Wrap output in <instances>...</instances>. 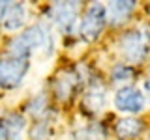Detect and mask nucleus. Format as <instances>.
I'll use <instances>...</instances> for the list:
<instances>
[{
	"instance_id": "obj_9",
	"label": "nucleus",
	"mask_w": 150,
	"mask_h": 140,
	"mask_svg": "<svg viewBox=\"0 0 150 140\" xmlns=\"http://www.w3.org/2000/svg\"><path fill=\"white\" fill-rule=\"evenodd\" d=\"M107 105V97H105V88L101 84H94L90 90L84 95V106L90 108L92 112H101Z\"/></svg>"
},
{
	"instance_id": "obj_5",
	"label": "nucleus",
	"mask_w": 150,
	"mask_h": 140,
	"mask_svg": "<svg viewBox=\"0 0 150 140\" xmlns=\"http://www.w3.org/2000/svg\"><path fill=\"white\" fill-rule=\"evenodd\" d=\"M79 2H56L51 6V21L56 24L60 32L64 34H71L77 28L79 21Z\"/></svg>"
},
{
	"instance_id": "obj_1",
	"label": "nucleus",
	"mask_w": 150,
	"mask_h": 140,
	"mask_svg": "<svg viewBox=\"0 0 150 140\" xmlns=\"http://www.w3.org/2000/svg\"><path fill=\"white\" fill-rule=\"evenodd\" d=\"M54 47L53 36H51L49 28L43 24H34L21 36L13 37L11 43L8 47L9 56H19V58H30L36 50L41 52H51Z\"/></svg>"
},
{
	"instance_id": "obj_8",
	"label": "nucleus",
	"mask_w": 150,
	"mask_h": 140,
	"mask_svg": "<svg viewBox=\"0 0 150 140\" xmlns=\"http://www.w3.org/2000/svg\"><path fill=\"white\" fill-rule=\"evenodd\" d=\"M26 121L19 114H8L2 121V140H25Z\"/></svg>"
},
{
	"instance_id": "obj_14",
	"label": "nucleus",
	"mask_w": 150,
	"mask_h": 140,
	"mask_svg": "<svg viewBox=\"0 0 150 140\" xmlns=\"http://www.w3.org/2000/svg\"><path fill=\"white\" fill-rule=\"evenodd\" d=\"M131 78V69L126 67V65H118V67H115V71H112V80L115 82H124V80H129Z\"/></svg>"
},
{
	"instance_id": "obj_4",
	"label": "nucleus",
	"mask_w": 150,
	"mask_h": 140,
	"mask_svg": "<svg viewBox=\"0 0 150 140\" xmlns=\"http://www.w3.org/2000/svg\"><path fill=\"white\" fill-rule=\"evenodd\" d=\"M30 69V58H19V56L6 54L0 62V80L4 88H15L23 82Z\"/></svg>"
},
{
	"instance_id": "obj_12",
	"label": "nucleus",
	"mask_w": 150,
	"mask_h": 140,
	"mask_svg": "<svg viewBox=\"0 0 150 140\" xmlns=\"http://www.w3.org/2000/svg\"><path fill=\"white\" fill-rule=\"evenodd\" d=\"M77 77H75L73 73H62L58 77V80H56V84H54V90H56V95H58V99H66V97L71 93V90H73V86L77 82Z\"/></svg>"
},
{
	"instance_id": "obj_7",
	"label": "nucleus",
	"mask_w": 150,
	"mask_h": 140,
	"mask_svg": "<svg viewBox=\"0 0 150 140\" xmlns=\"http://www.w3.org/2000/svg\"><path fill=\"white\" fill-rule=\"evenodd\" d=\"M0 17L6 32H17L26 22V8L21 2H2L0 4Z\"/></svg>"
},
{
	"instance_id": "obj_2",
	"label": "nucleus",
	"mask_w": 150,
	"mask_h": 140,
	"mask_svg": "<svg viewBox=\"0 0 150 140\" xmlns=\"http://www.w3.org/2000/svg\"><path fill=\"white\" fill-rule=\"evenodd\" d=\"M148 43H150V28L141 26L137 30H131L120 39V50L131 64H139L148 52Z\"/></svg>"
},
{
	"instance_id": "obj_10",
	"label": "nucleus",
	"mask_w": 150,
	"mask_h": 140,
	"mask_svg": "<svg viewBox=\"0 0 150 140\" xmlns=\"http://www.w3.org/2000/svg\"><path fill=\"white\" fill-rule=\"evenodd\" d=\"M137 4L135 2H111L107 4V13H109V21L112 24H120L131 15Z\"/></svg>"
},
{
	"instance_id": "obj_6",
	"label": "nucleus",
	"mask_w": 150,
	"mask_h": 140,
	"mask_svg": "<svg viewBox=\"0 0 150 140\" xmlns=\"http://www.w3.org/2000/svg\"><path fill=\"white\" fill-rule=\"evenodd\" d=\"M115 106L124 114H139L146 106V97L139 88L124 86L115 93Z\"/></svg>"
},
{
	"instance_id": "obj_13",
	"label": "nucleus",
	"mask_w": 150,
	"mask_h": 140,
	"mask_svg": "<svg viewBox=\"0 0 150 140\" xmlns=\"http://www.w3.org/2000/svg\"><path fill=\"white\" fill-rule=\"evenodd\" d=\"M101 133L96 125H84V127L75 134V140H100Z\"/></svg>"
},
{
	"instance_id": "obj_11",
	"label": "nucleus",
	"mask_w": 150,
	"mask_h": 140,
	"mask_svg": "<svg viewBox=\"0 0 150 140\" xmlns=\"http://www.w3.org/2000/svg\"><path fill=\"white\" fill-rule=\"evenodd\" d=\"M141 129H143V123L135 118H124L116 123V133L120 138H133L141 133Z\"/></svg>"
},
{
	"instance_id": "obj_15",
	"label": "nucleus",
	"mask_w": 150,
	"mask_h": 140,
	"mask_svg": "<svg viewBox=\"0 0 150 140\" xmlns=\"http://www.w3.org/2000/svg\"><path fill=\"white\" fill-rule=\"evenodd\" d=\"M146 88H148V92H150V82H146Z\"/></svg>"
},
{
	"instance_id": "obj_3",
	"label": "nucleus",
	"mask_w": 150,
	"mask_h": 140,
	"mask_svg": "<svg viewBox=\"0 0 150 140\" xmlns=\"http://www.w3.org/2000/svg\"><path fill=\"white\" fill-rule=\"evenodd\" d=\"M107 19H109V13H107V6L105 4H92L90 8L86 9L83 21H81V36L84 41H94L98 39V36L103 32V28L107 24Z\"/></svg>"
}]
</instances>
